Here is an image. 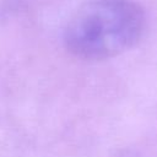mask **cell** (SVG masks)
Returning <instances> with one entry per match:
<instances>
[{
	"label": "cell",
	"mask_w": 157,
	"mask_h": 157,
	"mask_svg": "<svg viewBox=\"0 0 157 157\" xmlns=\"http://www.w3.org/2000/svg\"><path fill=\"white\" fill-rule=\"evenodd\" d=\"M145 25V12L132 0H90L69 20L64 44L80 60H107L135 47Z\"/></svg>",
	"instance_id": "obj_1"
}]
</instances>
